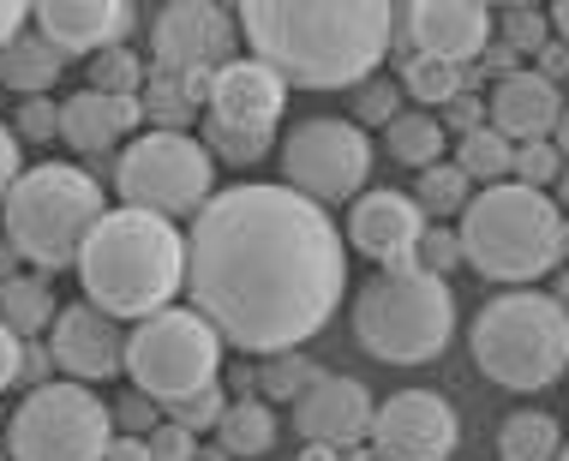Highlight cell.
<instances>
[{
	"instance_id": "6da1fadb",
	"label": "cell",
	"mask_w": 569,
	"mask_h": 461,
	"mask_svg": "<svg viewBox=\"0 0 569 461\" xmlns=\"http://www.w3.org/2000/svg\"><path fill=\"white\" fill-rule=\"evenodd\" d=\"M192 312L246 353H295L336 318L348 288V240L330 210L282 180L210 192L187 240Z\"/></svg>"
},
{
	"instance_id": "7a4b0ae2",
	"label": "cell",
	"mask_w": 569,
	"mask_h": 461,
	"mask_svg": "<svg viewBox=\"0 0 569 461\" xmlns=\"http://www.w3.org/2000/svg\"><path fill=\"white\" fill-rule=\"evenodd\" d=\"M240 37L295 90H353L383 67L396 7L383 0H246Z\"/></svg>"
},
{
	"instance_id": "3957f363",
	"label": "cell",
	"mask_w": 569,
	"mask_h": 461,
	"mask_svg": "<svg viewBox=\"0 0 569 461\" xmlns=\"http://www.w3.org/2000/svg\"><path fill=\"white\" fill-rule=\"evenodd\" d=\"M79 282L97 312L109 318H157L187 288V234L150 210H109L79 252Z\"/></svg>"
},
{
	"instance_id": "277c9868",
	"label": "cell",
	"mask_w": 569,
	"mask_h": 461,
	"mask_svg": "<svg viewBox=\"0 0 569 461\" xmlns=\"http://www.w3.org/2000/svg\"><path fill=\"white\" fill-rule=\"evenodd\" d=\"M461 264H473L486 282L503 288H533L540 275H551L563 264V210L551 192L533 187H486L461 210Z\"/></svg>"
},
{
	"instance_id": "5b68a950",
	"label": "cell",
	"mask_w": 569,
	"mask_h": 461,
	"mask_svg": "<svg viewBox=\"0 0 569 461\" xmlns=\"http://www.w3.org/2000/svg\"><path fill=\"white\" fill-rule=\"evenodd\" d=\"M456 335V294L443 275L413 264H390L353 294V342L383 365H426Z\"/></svg>"
},
{
	"instance_id": "8992f818",
	"label": "cell",
	"mask_w": 569,
	"mask_h": 461,
	"mask_svg": "<svg viewBox=\"0 0 569 461\" xmlns=\"http://www.w3.org/2000/svg\"><path fill=\"white\" fill-rule=\"evenodd\" d=\"M109 217L102 210V187L72 162H37L19 174V187L0 204V222H7V245L37 270H79L84 240L97 234V222Z\"/></svg>"
},
{
	"instance_id": "52a82bcc",
	"label": "cell",
	"mask_w": 569,
	"mask_h": 461,
	"mask_svg": "<svg viewBox=\"0 0 569 461\" xmlns=\"http://www.w3.org/2000/svg\"><path fill=\"white\" fill-rule=\"evenodd\" d=\"M468 348L498 390H546L569 372V312L540 288H503L468 324Z\"/></svg>"
},
{
	"instance_id": "ba28073f",
	"label": "cell",
	"mask_w": 569,
	"mask_h": 461,
	"mask_svg": "<svg viewBox=\"0 0 569 461\" xmlns=\"http://www.w3.org/2000/svg\"><path fill=\"white\" fill-rule=\"evenodd\" d=\"M114 187L127 210L150 217H198L217 187V162L192 132H138L114 162Z\"/></svg>"
},
{
	"instance_id": "9c48e42d",
	"label": "cell",
	"mask_w": 569,
	"mask_h": 461,
	"mask_svg": "<svg viewBox=\"0 0 569 461\" xmlns=\"http://www.w3.org/2000/svg\"><path fill=\"white\" fill-rule=\"evenodd\" d=\"M127 372L138 383V395L150 402H187L192 390H210L222 372V335L204 324L187 305H168V312L144 318L127 335Z\"/></svg>"
},
{
	"instance_id": "30bf717a",
	"label": "cell",
	"mask_w": 569,
	"mask_h": 461,
	"mask_svg": "<svg viewBox=\"0 0 569 461\" xmlns=\"http://www.w3.org/2000/svg\"><path fill=\"white\" fill-rule=\"evenodd\" d=\"M114 443V413L84 383H37L7 420L12 461H102Z\"/></svg>"
},
{
	"instance_id": "8fae6325",
	"label": "cell",
	"mask_w": 569,
	"mask_h": 461,
	"mask_svg": "<svg viewBox=\"0 0 569 461\" xmlns=\"http://www.w3.org/2000/svg\"><path fill=\"white\" fill-rule=\"evenodd\" d=\"M276 162H282L288 192L312 198V204H342V198H360L366 180H372V138L353 127V120L312 114V120H295L282 132Z\"/></svg>"
},
{
	"instance_id": "7c38bea8",
	"label": "cell",
	"mask_w": 569,
	"mask_h": 461,
	"mask_svg": "<svg viewBox=\"0 0 569 461\" xmlns=\"http://www.w3.org/2000/svg\"><path fill=\"white\" fill-rule=\"evenodd\" d=\"M461 438L456 408L432 390H396L372 413V443L378 461H450Z\"/></svg>"
},
{
	"instance_id": "4fadbf2b",
	"label": "cell",
	"mask_w": 569,
	"mask_h": 461,
	"mask_svg": "<svg viewBox=\"0 0 569 461\" xmlns=\"http://www.w3.org/2000/svg\"><path fill=\"white\" fill-rule=\"evenodd\" d=\"M234 19L210 0H174L150 24V54L157 72H222L228 49H234Z\"/></svg>"
},
{
	"instance_id": "5bb4252c",
	"label": "cell",
	"mask_w": 569,
	"mask_h": 461,
	"mask_svg": "<svg viewBox=\"0 0 569 461\" xmlns=\"http://www.w3.org/2000/svg\"><path fill=\"white\" fill-rule=\"evenodd\" d=\"M348 240H353V252H366L378 270L413 264V258H420V240H426V210L413 204V192H396V187L360 192V204L348 210Z\"/></svg>"
},
{
	"instance_id": "9a60e30c",
	"label": "cell",
	"mask_w": 569,
	"mask_h": 461,
	"mask_svg": "<svg viewBox=\"0 0 569 461\" xmlns=\"http://www.w3.org/2000/svg\"><path fill=\"white\" fill-rule=\"evenodd\" d=\"M49 353L54 365L72 383H102L114 372H127V335H120V318L97 312V305H60L54 330H49Z\"/></svg>"
},
{
	"instance_id": "2e32d148",
	"label": "cell",
	"mask_w": 569,
	"mask_h": 461,
	"mask_svg": "<svg viewBox=\"0 0 569 461\" xmlns=\"http://www.w3.org/2000/svg\"><path fill=\"white\" fill-rule=\"evenodd\" d=\"M372 413H378V402H372V390H366L360 378L325 372L295 402V432L306 443H318V450H348V443L372 438Z\"/></svg>"
},
{
	"instance_id": "e0dca14e",
	"label": "cell",
	"mask_w": 569,
	"mask_h": 461,
	"mask_svg": "<svg viewBox=\"0 0 569 461\" xmlns=\"http://www.w3.org/2000/svg\"><path fill=\"white\" fill-rule=\"evenodd\" d=\"M396 12H402V37L413 42V54L461 67V60L491 49V7H480V0H420V7Z\"/></svg>"
},
{
	"instance_id": "ac0fdd59",
	"label": "cell",
	"mask_w": 569,
	"mask_h": 461,
	"mask_svg": "<svg viewBox=\"0 0 569 461\" xmlns=\"http://www.w3.org/2000/svg\"><path fill=\"white\" fill-rule=\"evenodd\" d=\"M282 109H288V84L276 79L264 60H228L217 79H210L204 114L222 120V127L276 132V127H282Z\"/></svg>"
},
{
	"instance_id": "d6986e66",
	"label": "cell",
	"mask_w": 569,
	"mask_h": 461,
	"mask_svg": "<svg viewBox=\"0 0 569 461\" xmlns=\"http://www.w3.org/2000/svg\"><path fill=\"white\" fill-rule=\"evenodd\" d=\"M30 30H42L60 54H102L120 49V37L132 30V7L127 0H42L30 7Z\"/></svg>"
},
{
	"instance_id": "ffe728a7",
	"label": "cell",
	"mask_w": 569,
	"mask_h": 461,
	"mask_svg": "<svg viewBox=\"0 0 569 461\" xmlns=\"http://www.w3.org/2000/svg\"><path fill=\"white\" fill-rule=\"evenodd\" d=\"M486 114H491V127L510 138V144H533V138H551V132H558L563 90L551 84V79H540L533 67H521V72H510V79L491 84Z\"/></svg>"
},
{
	"instance_id": "44dd1931",
	"label": "cell",
	"mask_w": 569,
	"mask_h": 461,
	"mask_svg": "<svg viewBox=\"0 0 569 461\" xmlns=\"http://www.w3.org/2000/svg\"><path fill=\"white\" fill-rule=\"evenodd\" d=\"M144 120V102L138 97H102V90H79V97L60 102V138H67L79 157H102V150L127 144L132 127Z\"/></svg>"
},
{
	"instance_id": "7402d4cb",
	"label": "cell",
	"mask_w": 569,
	"mask_h": 461,
	"mask_svg": "<svg viewBox=\"0 0 569 461\" xmlns=\"http://www.w3.org/2000/svg\"><path fill=\"white\" fill-rule=\"evenodd\" d=\"M60 67H67V54H60L42 30H19V37L0 49V84L19 90V97H49Z\"/></svg>"
},
{
	"instance_id": "603a6c76",
	"label": "cell",
	"mask_w": 569,
	"mask_h": 461,
	"mask_svg": "<svg viewBox=\"0 0 569 461\" xmlns=\"http://www.w3.org/2000/svg\"><path fill=\"white\" fill-rule=\"evenodd\" d=\"M54 318H60V305L42 275H0V324L19 342H30L37 330H54Z\"/></svg>"
},
{
	"instance_id": "cb8c5ba5",
	"label": "cell",
	"mask_w": 569,
	"mask_h": 461,
	"mask_svg": "<svg viewBox=\"0 0 569 461\" xmlns=\"http://www.w3.org/2000/svg\"><path fill=\"white\" fill-rule=\"evenodd\" d=\"M443 138L450 132H443V120L432 109H402L390 127H383V150H390L402 168H420L426 174L432 162H443Z\"/></svg>"
},
{
	"instance_id": "d4e9b609",
	"label": "cell",
	"mask_w": 569,
	"mask_h": 461,
	"mask_svg": "<svg viewBox=\"0 0 569 461\" xmlns=\"http://www.w3.org/2000/svg\"><path fill=\"white\" fill-rule=\"evenodd\" d=\"M270 443H276V408L270 402H228L222 413V425H217V450L222 455H240V461H252V455H270Z\"/></svg>"
},
{
	"instance_id": "484cf974",
	"label": "cell",
	"mask_w": 569,
	"mask_h": 461,
	"mask_svg": "<svg viewBox=\"0 0 569 461\" xmlns=\"http://www.w3.org/2000/svg\"><path fill=\"white\" fill-rule=\"evenodd\" d=\"M558 450H563V432L540 408H516L510 420L498 425V455L503 461H558Z\"/></svg>"
},
{
	"instance_id": "4316f807",
	"label": "cell",
	"mask_w": 569,
	"mask_h": 461,
	"mask_svg": "<svg viewBox=\"0 0 569 461\" xmlns=\"http://www.w3.org/2000/svg\"><path fill=\"white\" fill-rule=\"evenodd\" d=\"M510 162H516V144H510L498 127H491V120H486L480 132L456 138V168H461L468 180H480V192H486V187H503V180H510Z\"/></svg>"
},
{
	"instance_id": "83f0119b",
	"label": "cell",
	"mask_w": 569,
	"mask_h": 461,
	"mask_svg": "<svg viewBox=\"0 0 569 461\" xmlns=\"http://www.w3.org/2000/svg\"><path fill=\"white\" fill-rule=\"evenodd\" d=\"M396 84H402V97H413L420 109H450L461 90H468V72L450 67V60H432V54H408Z\"/></svg>"
},
{
	"instance_id": "f1b7e54d",
	"label": "cell",
	"mask_w": 569,
	"mask_h": 461,
	"mask_svg": "<svg viewBox=\"0 0 569 461\" xmlns=\"http://www.w3.org/2000/svg\"><path fill=\"white\" fill-rule=\"evenodd\" d=\"M413 204H420L426 217H461V210L473 204V180L461 174L456 162H432L420 174V187H413Z\"/></svg>"
},
{
	"instance_id": "f546056e",
	"label": "cell",
	"mask_w": 569,
	"mask_h": 461,
	"mask_svg": "<svg viewBox=\"0 0 569 461\" xmlns=\"http://www.w3.org/2000/svg\"><path fill=\"white\" fill-rule=\"evenodd\" d=\"M491 24L503 30V49L510 54H540L551 42V12L546 7H491Z\"/></svg>"
},
{
	"instance_id": "4dcf8cb0",
	"label": "cell",
	"mask_w": 569,
	"mask_h": 461,
	"mask_svg": "<svg viewBox=\"0 0 569 461\" xmlns=\"http://www.w3.org/2000/svg\"><path fill=\"white\" fill-rule=\"evenodd\" d=\"M198 144L210 150V162H264L270 157V144H276V132H240V127H222V120H210L204 114V132H198Z\"/></svg>"
},
{
	"instance_id": "1f68e13d",
	"label": "cell",
	"mask_w": 569,
	"mask_h": 461,
	"mask_svg": "<svg viewBox=\"0 0 569 461\" xmlns=\"http://www.w3.org/2000/svg\"><path fill=\"white\" fill-rule=\"evenodd\" d=\"M90 90H102V97H138L144 90V60L132 49H102L90 60Z\"/></svg>"
},
{
	"instance_id": "d6a6232c",
	"label": "cell",
	"mask_w": 569,
	"mask_h": 461,
	"mask_svg": "<svg viewBox=\"0 0 569 461\" xmlns=\"http://www.w3.org/2000/svg\"><path fill=\"white\" fill-rule=\"evenodd\" d=\"M510 180H516V187H533V192H551V187H558V180H563V157L551 150V138H533V144H516Z\"/></svg>"
},
{
	"instance_id": "836d02e7",
	"label": "cell",
	"mask_w": 569,
	"mask_h": 461,
	"mask_svg": "<svg viewBox=\"0 0 569 461\" xmlns=\"http://www.w3.org/2000/svg\"><path fill=\"white\" fill-rule=\"evenodd\" d=\"M402 114V84L396 79H366V84H353V127H390V120Z\"/></svg>"
},
{
	"instance_id": "e575fe53",
	"label": "cell",
	"mask_w": 569,
	"mask_h": 461,
	"mask_svg": "<svg viewBox=\"0 0 569 461\" xmlns=\"http://www.w3.org/2000/svg\"><path fill=\"white\" fill-rule=\"evenodd\" d=\"M222 413H228V395L217 390V383H210V390H192L187 402H174V408H168V420H174V425H187V432L198 438V432H217V425H222Z\"/></svg>"
},
{
	"instance_id": "d590c367",
	"label": "cell",
	"mask_w": 569,
	"mask_h": 461,
	"mask_svg": "<svg viewBox=\"0 0 569 461\" xmlns=\"http://www.w3.org/2000/svg\"><path fill=\"white\" fill-rule=\"evenodd\" d=\"M318 378H325V372H318L312 360H300V353H276V360L264 365V390H270V395H295V402L312 390Z\"/></svg>"
},
{
	"instance_id": "8d00e7d4",
	"label": "cell",
	"mask_w": 569,
	"mask_h": 461,
	"mask_svg": "<svg viewBox=\"0 0 569 461\" xmlns=\"http://www.w3.org/2000/svg\"><path fill=\"white\" fill-rule=\"evenodd\" d=\"M19 144L24 138H60V102H49V97H24L19 102Z\"/></svg>"
},
{
	"instance_id": "74e56055",
	"label": "cell",
	"mask_w": 569,
	"mask_h": 461,
	"mask_svg": "<svg viewBox=\"0 0 569 461\" xmlns=\"http://www.w3.org/2000/svg\"><path fill=\"white\" fill-rule=\"evenodd\" d=\"M420 264L450 282V270L461 264V240H456V234H443V228H426V240H420Z\"/></svg>"
},
{
	"instance_id": "f35d334b",
	"label": "cell",
	"mask_w": 569,
	"mask_h": 461,
	"mask_svg": "<svg viewBox=\"0 0 569 461\" xmlns=\"http://www.w3.org/2000/svg\"><path fill=\"white\" fill-rule=\"evenodd\" d=\"M198 455V438L187 432V425L162 420L157 432H150V461H192Z\"/></svg>"
},
{
	"instance_id": "ab89813d",
	"label": "cell",
	"mask_w": 569,
	"mask_h": 461,
	"mask_svg": "<svg viewBox=\"0 0 569 461\" xmlns=\"http://www.w3.org/2000/svg\"><path fill=\"white\" fill-rule=\"evenodd\" d=\"M114 432H127V438L157 432V408H150V395H127V402L114 408Z\"/></svg>"
},
{
	"instance_id": "60d3db41",
	"label": "cell",
	"mask_w": 569,
	"mask_h": 461,
	"mask_svg": "<svg viewBox=\"0 0 569 461\" xmlns=\"http://www.w3.org/2000/svg\"><path fill=\"white\" fill-rule=\"evenodd\" d=\"M19 174H24L19 132H12V127H0V204H7V192H12V187H19Z\"/></svg>"
},
{
	"instance_id": "b9f144b4",
	"label": "cell",
	"mask_w": 569,
	"mask_h": 461,
	"mask_svg": "<svg viewBox=\"0 0 569 461\" xmlns=\"http://www.w3.org/2000/svg\"><path fill=\"white\" fill-rule=\"evenodd\" d=\"M19 372H24V342H19L7 324H0V390H12V383H19Z\"/></svg>"
},
{
	"instance_id": "7bdbcfd3",
	"label": "cell",
	"mask_w": 569,
	"mask_h": 461,
	"mask_svg": "<svg viewBox=\"0 0 569 461\" xmlns=\"http://www.w3.org/2000/svg\"><path fill=\"white\" fill-rule=\"evenodd\" d=\"M450 127H456L461 138H468V132H480V127H486V102H480V97H468V90H461V97L450 102Z\"/></svg>"
},
{
	"instance_id": "ee69618b",
	"label": "cell",
	"mask_w": 569,
	"mask_h": 461,
	"mask_svg": "<svg viewBox=\"0 0 569 461\" xmlns=\"http://www.w3.org/2000/svg\"><path fill=\"white\" fill-rule=\"evenodd\" d=\"M19 30H30V7H19V0H0V49H7Z\"/></svg>"
},
{
	"instance_id": "f6af8a7d",
	"label": "cell",
	"mask_w": 569,
	"mask_h": 461,
	"mask_svg": "<svg viewBox=\"0 0 569 461\" xmlns=\"http://www.w3.org/2000/svg\"><path fill=\"white\" fill-rule=\"evenodd\" d=\"M102 461H150V438L114 432V443H109V455H102Z\"/></svg>"
},
{
	"instance_id": "bcb514c9",
	"label": "cell",
	"mask_w": 569,
	"mask_h": 461,
	"mask_svg": "<svg viewBox=\"0 0 569 461\" xmlns=\"http://www.w3.org/2000/svg\"><path fill=\"white\" fill-rule=\"evenodd\" d=\"M540 60H546V67H533L540 79H551V84H558V79H569V49H563V42H546V49H540Z\"/></svg>"
},
{
	"instance_id": "7dc6e473",
	"label": "cell",
	"mask_w": 569,
	"mask_h": 461,
	"mask_svg": "<svg viewBox=\"0 0 569 461\" xmlns=\"http://www.w3.org/2000/svg\"><path fill=\"white\" fill-rule=\"evenodd\" d=\"M551 12V30H558V42L569 49V0H558V7H546Z\"/></svg>"
},
{
	"instance_id": "c3c4849f",
	"label": "cell",
	"mask_w": 569,
	"mask_h": 461,
	"mask_svg": "<svg viewBox=\"0 0 569 461\" xmlns=\"http://www.w3.org/2000/svg\"><path fill=\"white\" fill-rule=\"evenodd\" d=\"M551 150L563 157V168H569V109L558 114V132H551Z\"/></svg>"
},
{
	"instance_id": "681fc988",
	"label": "cell",
	"mask_w": 569,
	"mask_h": 461,
	"mask_svg": "<svg viewBox=\"0 0 569 461\" xmlns=\"http://www.w3.org/2000/svg\"><path fill=\"white\" fill-rule=\"evenodd\" d=\"M300 461H342V450H318V443H306Z\"/></svg>"
},
{
	"instance_id": "f907efd6",
	"label": "cell",
	"mask_w": 569,
	"mask_h": 461,
	"mask_svg": "<svg viewBox=\"0 0 569 461\" xmlns=\"http://www.w3.org/2000/svg\"><path fill=\"white\" fill-rule=\"evenodd\" d=\"M551 300H558L563 312H569V275H558V294H551Z\"/></svg>"
},
{
	"instance_id": "816d5d0a",
	"label": "cell",
	"mask_w": 569,
	"mask_h": 461,
	"mask_svg": "<svg viewBox=\"0 0 569 461\" xmlns=\"http://www.w3.org/2000/svg\"><path fill=\"white\" fill-rule=\"evenodd\" d=\"M563 252H569V217H563Z\"/></svg>"
},
{
	"instance_id": "f5cc1de1",
	"label": "cell",
	"mask_w": 569,
	"mask_h": 461,
	"mask_svg": "<svg viewBox=\"0 0 569 461\" xmlns=\"http://www.w3.org/2000/svg\"><path fill=\"white\" fill-rule=\"evenodd\" d=\"M558 461H569V443H563V450H558Z\"/></svg>"
},
{
	"instance_id": "db71d44e",
	"label": "cell",
	"mask_w": 569,
	"mask_h": 461,
	"mask_svg": "<svg viewBox=\"0 0 569 461\" xmlns=\"http://www.w3.org/2000/svg\"><path fill=\"white\" fill-rule=\"evenodd\" d=\"M372 461H378V455H372Z\"/></svg>"
}]
</instances>
